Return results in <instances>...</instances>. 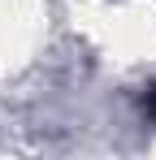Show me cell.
<instances>
[{"label":"cell","mask_w":156,"mask_h":160,"mask_svg":"<svg viewBox=\"0 0 156 160\" xmlns=\"http://www.w3.org/2000/svg\"><path fill=\"white\" fill-rule=\"evenodd\" d=\"M148 108H152V117H156V91H152V100H148Z\"/></svg>","instance_id":"1"}]
</instances>
